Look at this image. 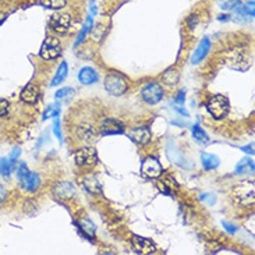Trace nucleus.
I'll return each mask as SVG.
<instances>
[{
	"instance_id": "bb28decb",
	"label": "nucleus",
	"mask_w": 255,
	"mask_h": 255,
	"mask_svg": "<svg viewBox=\"0 0 255 255\" xmlns=\"http://www.w3.org/2000/svg\"><path fill=\"white\" fill-rule=\"evenodd\" d=\"M242 0H221V7L223 10L237 11L242 7Z\"/></svg>"
},
{
	"instance_id": "dca6fc26",
	"label": "nucleus",
	"mask_w": 255,
	"mask_h": 255,
	"mask_svg": "<svg viewBox=\"0 0 255 255\" xmlns=\"http://www.w3.org/2000/svg\"><path fill=\"white\" fill-rule=\"evenodd\" d=\"M78 80L80 83L84 85H91V84L97 83L98 81V74L97 71L91 67H83L78 73Z\"/></svg>"
},
{
	"instance_id": "f704fd0d",
	"label": "nucleus",
	"mask_w": 255,
	"mask_h": 255,
	"mask_svg": "<svg viewBox=\"0 0 255 255\" xmlns=\"http://www.w3.org/2000/svg\"><path fill=\"white\" fill-rule=\"evenodd\" d=\"M197 22H198V17H197V15H191V17L188 18V25H190L191 29L197 25Z\"/></svg>"
},
{
	"instance_id": "1a4fd4ad",
	"label": "nucleus",
	"mask_w": 255,
	"mask_h": 255,
	"mask_svg": "<svg viewBox=\"0 0 255 255\" xmlns=\"http://www.w3.org/2000/svg\"><path fill=\"white\" fill-rule=\"evenodd\" d=\"M131 243H132V247L135 250V253H138V254H153L156 251L155 243L149 240V239L141 237V236H132Z\"/></svg>"
},
{
	"instance_id": "4be33fe9",
	"label": "nucleus",
	"mask_w": 255,
	"mask_h": 255,
	"mask_svg": "<svg viewBox=\"0 0 255 255\" xmlns=\"http://www.w3.org/2000/svg\"><path fill=\"white\" fill-rule=\"evenodd\" d=\"M254 172V162L251 159H242L239 162V165L236 167L237 174H244V173H253Z\"/></svg>"
},
{
	"instance_id": "9b49d317",
	"label": "nucleus",
	"mask_w": 255,
	"mask_h": 255,
	"mask_svg": "<svg viewBox=\"0 0 255 255\" xmlns=\"http://www.w3.org/2000/svg\"><path fill=\"white\" fill-rule=\"evenodd\" d=\"M20 180V184L21 187L24 188V190H27V191H35L38 187L41 186V177H39V174L38 173L34 172H28L25 174H22L18 177Z\"/></svg>"
},
{
	"instance_id": "0eeeda50",
	"label": "nucleus",
	"mask_w": 255,
	"mask_h": 255,
	"mask_svg": "<svg viewBox=\"0 0 255 255\" xmlns=\"http://www.w3.org/2000/svg\"><path fill=\"white\" fill-rule=\"evenodd\" d=\"M141 172L144 176L149 179H158L159 176L163 172V167L160 165L158 159L155 158H146L141 165Z\"/></svg>"
},
{
	"instance_id": "f257e3e1",
	"label": "nucleus",
	"mask_w": 255,
	"mask_h": 255,
	"mask_svg": "<svg viewBox=\"0 0 255 255\" xmlns=\"http://www.w3.org/2000/svg\"><path fill=\"white\" fill-rule=\"evenodd\" d=\"M230 111V102L223 95H215L208 102V112L214 116V119H225Z\"/></svg>"
},
{
	"instance_id": "9d476101",
	"label": "nucleus",
	"mask_w": 255,
	"mask_h": 255,
	"mask_svg": "<svg viewBox=\"0 0 255 255\" xmlns=\"http://www.w3.org/2000/svg\"><path fill=\"white\" fill-rule=\"evenodd\" d=\"M99 130L102 132V135H113V134L125 132V126L122 122H119L118 119L106 118L102 120Z\"/></svg>"
},
{
	"instance_id": "5701e85b",
	"label": "nucleus",
	"mask_w": 255,
	"mask_h": 255,
	"mask_svg": "<svg viewBox=\"0 0 255 255\" xmlns=\"http://www.w3.org/2000/svg\"><path fill=\"white\" fill-rule=\"evenodd\" d=\"M92 27H94V21H92V17H87V20H85V24H84L81 32H80V34H78V36H77L76 46H78L80 43H83V41L85 39V36L88 35V32H91Z\"/></svg>"
},
{
	"instance_id": "c9c22d12",
	"label": "nucleus",
	"mask_w": 255,
	"mask_h": 255,
	"mask_svg": "<svg viewBox=\"0 0 255 255\" xmlns=\"http://www.w3.org/2000/svg\"><path fill=\"white\" fill-rule=\"evenodd\" d=\"M6 197H7L6 188H4V187H3V186H1V184H0V204H1L3 201L6 200Z\"/></svg>"
},
{
	"instance_id": "6ab92c4d",
	"label": "nucleus",
	"mask_w": 255,
	"mask_h": 255,
	"mask_svg": "<svg viewBox=\"0 0 255 255\" xmlns=\"http://www.w3.org/2000/svg\"><path fill=\"white\" fill-rule=\"evenodd\" d=\"M83 186L84 188L91 194H102V188H101V184H99V181H98L95 177H87V179H84L83 181Z\"/></svg>"
},
{
	"instance_id": "7c9ffc66",
	"label": "nucleus",
	"mask_w": 255,
	"mask_h": 255,
	"mask_svg": "<svg viewBox=\"0 0 255 255\" xmlns=\"http://www.w3.org/2000/svg\"><path fill=\"white\" fill-rule=\"evenodd\" d=\"M53 132H55V135L57 137V139L62 142V131H60V123H59L57 119H56L55 123H53Z\"/></svg>"
},
{
	"instance_id": "39448f33",
	"label": "nucleus",
	"mask_w": 255,
	"mask_h": 255,
	"mask_svg": "<svg viewBox=\"0 0 255 255\" xmlns=\"http://www.w3.org/2000/svg\"><path fill=\"white\" fill-rule=\"evenodd\" d=\"M142 99L148 105H156L162 101L163 98V90L162 85L158 83H149L145 85L142 91H141Z\"/></svg>"
},
{
	"instance_id": "ea45409f",
	"label": "nucleus",
	"mask_w": 255,
	"mask_h": 255,
	"mask_svg": "<svg viewBox=\"0 0 255 255\" xmlns=\"http://www.w3.org/2000/svg\"><path fill=\"white\" fill-rule=\"evenodd\" d=\"M176 111L179 112V113H181L183 116H188V113H187V111H184V109H181V108H176Z\"/></svg>"
},
{
	"instance_id": "a211bd4d",
	"label": "nucleus",
	"mask_w": 255,
	"mask_h": 255,
	"mask_svg": "<svg viewBox=\"0 0 255 255\" xmlns=\"http://www.w3.org/2000/svg\"><path fill=\"white\" fill-rule=\"evenodd\" d=\"M179 80L180 74L176 69H167L165 73H163V76H162V81H163V84H166L167 87H174V85H177Z\"/></svg>"
},
{
	"instance_id": "b1692460",
	"label": "nucleus",
	"mask_w": 255,
	"mask_h": 255,
	"mask_svg": "<svg viewBox=\"0 0 255 255\" xmlns=\"http://www.w3.org/2000/svg\"><path fill=\"white\" fill-rule=\"evenodd\" d=\"M77 225H78V228L81 229V230H83L84 233L88 236V237H94L97 229H95V225H94L90 219H85V218H84V219H81V221L78 222Z\"/></svg>"
},
{
	"instance_id": "72a5a7b5",
	"label": "nucleus",
	"mask_w": 255,
	"mask_h": 255,
	"mask_svg": "<svg viewBox=\"0 0 255 255\" xmlns=\"http://www.w3.org/2000/svg\"><path fill=\"white\" fill-rule=\"evenodd\" d=\"M223 228L226 229L229 233H236V232H237V228H236L235 225H232V223H228V222H223Z\"/></svg>"
},
{
	"instance_id": "f3484780",
	"label": "nucleus",
	"mask_w": 255,
	"mask_h": 255,
	"mask_svg": "<svg viewBox=\"0 0 255 255\" xmlns=\"http://www.w3.org/2000/svg\"><path fill=\"white\" fill-rule=\"evenodd\" d=\"M201 162H202V166L207 169V170H214L219 166V158L216 155H212V153H202L201 155Z\"/></svg>"
},
{
	"instance_id": "473e14b6",
	"label": "nucleus",
	"mask_w": 255,
	"mask_h": 255,
	"mask_svg": "<svg viewBox=\"0 0 255 255\" xmlns=\"http://www.w3.org/2000/svg\"><path fill=\"white\" fill-rule=\"evenodd\" d=\"M184 101H186V92L184 91H180L179 94H177V97H176V104H184Z\"/></svg>"
},
{
	"instance_id": "7ed1b4c3",
	"label": "nucleus",
	"mask_w": 255,
	"mask_h": 255,
	"mask_svg": "<svg viewBox=\"0 0 255 255\" xmlns=\"http://www.w3.org/2000/svg\"><path fill=\"white\" fill-rule=\"evenodd\" d=\"M41 57L45 60H55L62 55V43L56 36H48L42 43Z\"/></svg>"
},
{
	"instance_id": "c756f323",
	"label": "nucleus",
	"mask_w": 255,
	"mask_h": 255,
	"mask_svg": "<svg viewBox=\"0 0 255 255\" xmlns=\"http://www.w3.org/2000/svg\"><path fill=\"white\" fill-rule=\"evenodd\" d=\"M71 95H74V90L70 87H66V88H62L56 92V99H67Z\"/></svg>"
},
{
	"instance_id": "cd10ccee",
	"label": "nucleus",
	"mask_w": 255,
	"mask_h": 255,
	"mask_svg": "<svg viewBox=\"0 0 255 255\" xmlns=\"http://www.w3.org/2000/svg\"><path fill=\"white\" fill-rule=\"evenodd\" d=\"M78 135L84 138V139H87V141H91L92 138L95 137V131L92 130L91 126H83V127L78 128Z\"/></svg>"
},
{
	"instance_id": "e433bc0d",
	"label": "nucleus",
	"mask_w": 255,
	"mask_h": 255,
	"mask_svg": "<svg viewBox=\"0 0 255 255\" xmlns=\"http://www.w3.org/2000/svg\"><path fill=\"white\" fill-rule=\"evenodd\" d=\"M242 151L247 152V153H251V155H254V146H253V145H249V146H243Z\"/></svg>"
},
{
	"instance_id": "4c0bfd02",
	"label": "nucleus",
	"mask_w": 255,
	"mask_h": 255,
	"mask_svg": "<svg viewBox=\"0 0 255 255\" xmlns=\"http://www.w3.org/2000/svg\"><path fill=\"white\" fill-rule=\"evenodd\" d=\"M18 156H20V149H18V148H15L13 153H11V156H10V158H11V159H17V158H18Z\"/></svg>"
},
{
	"instance_id": "c85d7f7f",
	"label": "nucleus",
	"mask_w": 255,
	"mask_h": 255,
	"mask_svg": "<svg viewBox=\"0 0 255 255\" xmlns=\"http://www.w3.org/2000/svg\"><path fill=\"white\" fill-rule=\"evenodd\" d=\"M60 115V108L59 105H50L48 106V109L43 112V120H48L49 118H57Z\"/></svg>"
},
{
	"instance_id": "a878e982",
	"label": "nucleus",
	"mask_w": 255,
	"mask_h": 255,
	"mask_svg": "<svg viewBox=\"0 0 255 255\" xmlns=\"http://www.w3.org/2000/svg\"><path fill=\"white\" fill-rule=\"evenodd\" d=\"M193 137L195 141H198V142H201V144H207L208 141H209L208 134L201 128L200 126H194L193 127Z\"/></svg>"
},
{
	"instance_id": "20e7f679",
	"label": "nucleus",
	"mask_w": 255,
	"mask_h": 255,
	"mask_svg": "<svg viewBox=\"0 0 255 255\" xmlns=\"http://www.w3.org/2000/svg\"><path fill=\"white\" fill-rule=\"evenodd\" d=\"M235 197L237 202L242 205H246V207L253 205L254 204V183H250V181L240 183L236 187Z\"/></svg>"
},
{
	"instance_id": "2eb2a0df",
	"label": "nucleus",
	"mask_w": 255,
	"mask_h": 255,
	"mask_svg": "<svg viewBox=\"0 0 255 255\" xmlns=\"http://www.w3.org/2000/svg\"><path fill=\"white\" fill-rule=\"evenodd\" d=\"M209 48H211V41H209L208 38H204V39L200 42V45L197 46V49H195L193 57H191V63H193V64H198L200 62H202V60L207 57L208 52H209Z\"/></svg>"
},
{
	"instance_id": "4468645a",
	"label": "nucleus",
	"mask_w": 255,
	"mask_h": 255,
	"mask_svg": "<svg viewBox=\"0 0 255 255\" xmlns=\"http://www.w3.org/2000/svg\"><path fill=\"white\" fill-rule=\"evenodd\" d=\"M20 97L22 102H25V104H29V105H34L36 104V102H38V99H39V90H38V87L34 85V84H28L27 87L21 91Z\"/></svg>"
},
{
	"instance_id": "423d86ee",
	"label": "nucleus",
	"mask_w": 255,
	"mask_h": 255,
	"mask_svg": "<svg viewBox=\"0 0 255 255\" xmlns=\"http://www.w3.org/2000/svg\"><path fill=\"white\" fill-rule=\"evenodd\" d=\"M49 25L50 28L59 32V34H64L69 31L70 25H71V17L67 13H55L50 15V20H49Z\"/></svg>"
},
{
	"instance_id": "6e6552de",
	"label": "nucleus",
	"mask_w": 255,
	"mask_h": 255,
	"mask_svg": "<svg viewBox=\"0 0 255 255\" xmlns=\"http://www.w3.org/2000/svg\"><path fill=\"white\" fill-rule=\"evenodd\" d=\"M76 158L77 165L80 166H91L95 165L98 162V153L95 148H83V149H78L74 155Z\"/></svg>"
},
{
	"instance_id": "393cba45",
	"label": "nucleus",
	"mask_w": 255,
	"mask_h": 255,
	"mask_svg": "<svg viewBox=\"0 0 255 255\" xmlns=\"http://www.w3.org/2000/svg\"><path fill=\"white\" fill-rule=\"evenodd\" d=\"M42 6L46 8H52V10H60L63 7H66L67 0H39Z\"/></svg>"
},
{
	"instance_id": "ddd939ff",
	"label": "nucleus",
	"mask_w": 255,
	"mask_h": 255,
	"mask_svg": "<svg viewBox=\"0 0 255 255\" xmlns=\"http://www.w3.org/2000/svg\"><path fill=\"white\" fill-rule=\"evenodd\" d=\"M53 193H55V195L57 197V198H62V200H70V198H73V197H74V194H76V188H74V186H73L71 183L62 181V183L56 184Z\"/></svg>"
},
{
	"instance_id": "f03ea898",
	"label": "nucleus",
	"mask_w": 255,
	"mask_h": 255,
	"mask_svg": "<svg viewBox=\"0 0 255 255\" xmlns=\"http://www.w3.org/2000/svg\"><path fill=\"white\" fill-rule=\"evenodd\" d=\"M105 88L106 91L115 95V97H120L123 95L127 88H128V84L126 81L125 77H122L118 73H112L109 76L105 78Z\"/></svg>"
},
{
	"instance_id": "aec40b11",
	"label": "nucleus",
	"mask_w": 255,
	"mask_h": 255,
	"mask_svg": "<svg viewBox=\"0 0 255 255\" xmlns=\"http://www.w3.org/2000/svg\"><path fill=\"white\" fill-rule=\"evenodd\" d=\"M15 169V159L1 158L0 159V174L8 176Z\"/></svg>"
},
{
	"instance_id": "412c9836",
	"label": "nucleus",
	"mask_w": 255,
	"mask_h": 255,
	"mask_svg": "<svg viewBox=\"0 0 255 255\" xmlns=\"http://www.w3.org/2000/svg\"><path fill=\"white\" fill-rule=\"evenodd\" d=\"M67 73H69V67H67V63L63 62L62 64H60V67L57 69V73H56L55 78H53V81H52V84L50 85H53V87H56V85H60V84L66 80V77H67Z\"/></svg>"
},
{
	"instance_id": "2f4dec72",
	"label": "nucleus",
	"mask_w": 255,
	"mask_h": 255,
	"mask_svg": "<svg viewBox=\"0 0 255 255\" xmlns=\"http://www.w3.org/2000/svg\"><path fill=\"white\" fill-rule=\"evenodd\" d=\"M8 102L4 101V99H0V116H4L7 115V112H8Z\"/></svg>"
},
{
	"instance_id": "58836bf2",
	"label": "nucleus",
	"mask_w": 255,
	"mask_h": 255,
	"mask_svg": "<svg viewBox=\"0 0 255 255\" xmlns=\"http://www.w3.org/2000/svg\"><path fill=\"white\" fill-rule=\"evenodd\" d=\"M218 20H219V21H229V20H230V15H228V14H222V15H219V17H218Z\"/></svg>"
},
{
	"instance_id": "f8f14e48",
	"label": "nucleus",
	"mask_w": 255,
	"mask_h": 255,
	"mask_svg": "<svg viewBox=\"0 0 255 255\" xmlns=\"http://www.w3.org/2000/svg\"><path fill=\"white\" fill-rule=\"evenodd\" d=\"M130 138L138 145H145L151 141V130L148 127H137L128 132Z\"/></svg>"
}]
</instances>
